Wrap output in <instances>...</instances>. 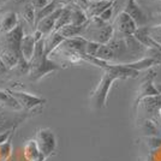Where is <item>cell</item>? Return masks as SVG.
Returning a JSON list of instances; mask_svg holds the SVG:
<instances>
[{"label": "cell", "mask_w": 161, "mask_h": 161, "mask_svg": "<svg viewBox=\"0 0 161 161\" xmlns=\"http://www.w3.org/2000/svg\"><path fill=\"white\" fill-rule=\"evenodd\" d=\"M19 24L18 14L14 11H7L0 14V34L5 35L14 30Z\"/></svg>", "instance_id": "obj_10"}, {"label": "cell", "mask_w": 161, "mask_h": 161, "mask_svg": "<svg viewBox=\"0 0 161 161\" xmlns=\"http://www.w3.org/2000/svg\"><path fill=\"white\" fill-rule=\"evenodd\" d=\"M5 1H7V0H0V5H3Z\"/></svg>", "instance_id": "obj_33"}, {"label": "cell", "mask_w": 161, "mask_h": 161, "mask_svg": "<svg viewBox=\"0 0 161 161\" xmlns=\"http://www.w3.org/2000/svg\"><path fill=\"white\" fill-rule=\"evenodd\" d=\"M28 112H17V111H0V134L10 130V129L17 128L22 121L28 118Z\"/></svg>", "instance_id": "obj_5"}, {"label": "cell", "mask_w": 161, "mask_h": 161, "mask_svg": "<svg viewBox=\"0 0 161 161\" xmlns=\"http://www.w3.org/2000/svg\"><path fill=\"white\" fill-rule=\"evenodd\" d=\"M71 10V23L72 25H84L88 23V17L84 10H82L80 7L75 6V7H70Z\"/></svg>", "instance_id": "obj_20"}, {"label": "cell", "mask_w": 161, "mask_h": 161, "mask_svg": "<svg viewBox=\"0 0 161 161\" xmlns=\"http://www.w3.org/2000/svg\"><path fill=\"white\" fill-rule=\"evenodd\" d=\"M43 39L36 42L33 57H31V59L29 61V72L28 74H29L30 80H34V82L41 80L46 75L60 69V66L55 61L51 60L49 58H47L45 55Z\"/></svg>", "instance_id": "obj_1"}, {"label": "cell", "mask_w": 161, "mask_h": 161, "mask_svg": "<svg viewBox=\"0 0 161 161\" xmlns=\"http://www.w3.org/2000/svg\"><path fill=\"white\" fill-rule=\"evenodd\" d=\"M70 23H71V10H70L69 6H64L60 14H59V17H58V19L55 22L53 31H58L59 29H61V28L67 25V24H70Z\"/></svg>", "instance_id": "obj_21"}, {"label": "cell", "mask_w": 161, "mask_h": 161, "mask_svg": "<svg viewBox=\"0 0 161 161\" xmlns=\"http://www.w3.org/2000/svg\"><path fill=\"white\" fill-rule=\"evenodd\" d=\"M102 0H89V3H100Z\"/></svg>", "instance_id": "obj_32"}, {"label": "cell", "mask_w": 161, "mask_h": 161, "mask_svg": "<svg viewBox=\"0 0 161 161\" xmlns=\"http://www.w3.org/2000/svg\"><path fill=\"white\" fill-rule=\"evenodd\" d=\"M35 45H36V41L34 39L33 34H28V35L24 34L23 39L20 41L19 49H20L22 57H23L28 63L30 61L31 57H33L34 51H35Z\"/></svg>", "instance_id": "obj_13"}, {"label": "cell", "mask_w": 161, "mask_h": 161, "mask_svg": "<svg viewBox=\"0 0 161 161\" xmlns=\"http://www.w3.org/2000/svg\"><path fill=\"white\" fill-rule=\"evenodd\" d=\"M137 28L138 27L135 23V20L132 19V17L126 14V12L121 11L120 14H118L117 19H115L114 33L117 30L120 35V39H123V37H126V36H132L135 31L137 30Z\"/></svg>", "instance_id": "obj_7"}, {"label": "cell", "mask_w": 161, "mask_h": 161, "mask_svg": "<svg viewBox=\"0 0 161 161\" xmlns=\"http://www.w3.org/2000/svg\"><path fill=\"white\" fill-rule=\"evenodd\" d=\"M7 90L14 96V100L18 102L22 111H24V112L33 111L34 108L46 103V99L37 96V95L29 94V93H24V92H17V90H10V89H7Z\"/></svg>", "instance_id": "obj_4"}, {"label": "cell", "mask_w": 161, "mask_h": 161, "mask_svg": "<svg viewBox=\"0 0 161 161\" xmlns=\"http://www.w3.org/2000/svg\"><path fill=\"white\" fill-rule=\"evenodd\" d=\"M12 154V137L0 144V161H7Z\"/></svg>", "instance_id": "obj_23"}, {"label": "cell", "mask_w": 161, "mask_h": 161, "mask_svg": "<svg viewBox=\"0 0 161 161\" xmlns=\"http://www.w3.org/2000/svg\"><path fill=\"white\" fill-rule=\"evenodd\" d=\"M16 129L17 128L10 129V130H6V131L1 132V134H0V144L4 143V142H6L7 140H10V138L14 136V132L16 131Z\"/></svg>", "instance_id": "obj_27"}, {"label": "cell", "mask_w": 161, "mask_h": 161, "mask_svg": "<svg viewBox=\"0 0 161 161\" xmlns=\"http://www.w3.org/2000/svg\"><path fill=\"white\" fill-rule=\"evenodd\" d=\"M24 36V30L22 24H18L14 28V30H11L10 33L3 35V43H4V49H8L12 51L14 53H16L18 57H22L20 54V41Z\"/></svg>", "instance_id": "obj_6"}, {"label": "cell", "mask_w": 161, "mask_h": 161, "mask_svg": "<svg viewBox=\"0 0 161 161\" xmlns=\"http://www.w3.org/2000/svg\"><path fill=\"white\" fill-rule=\"evenodd\" d=\"M34 140L36 142L42 155L46 159H48L49 156H52L54 154V152L57 149V138H55V135L51 129H39L36 131V136Z\"/></svg>", "instance_id": "obj_3"}, {"label": "cell", "mask_w": 161, "mask_h": 161, "mask_svg": "<svg viewBox=\"0 0 161 161\" xmlns=\"http://www.w3.org/2000/svg\"><path fill=\"white\" fill-rule=\"evenodd\" d=\"M88 24V23H87ZM87 24L84 25H72V24H67L65 27L58 30V33L60 34L64 39H72V37H77V36H82V34L84 33Z\"/></svg>", "instance_id": "obj_18"}, {"label": "cell", "mask_w": 161, "mask_h": 161, "mask_svg": "<svg viewBox=\"0 0 161 161\" xmlns=\"http://www.w3.org/2000/svg\"><path fill=\"white\" fill-rule=\"evenodd\" d=\"M158 118L161 121V108H159V111H158Z\"/></svg>", "instance_id": "obj_31"}, {"label": "cell", "mask_w": 161, "mask_h": 161, "mask_svg": "<svg viewBox=\"0 0 161 161\" xmlns=\"http://www.w3.org/2000/svg\"><path fill=\"white\" fill-rule=\"evenodd\" d=\"M63 6H64V5L59 3V0H51V1L48 3V5H46L43 8L36 11V14H35V25H36L41 19H43L45 17H47V16H49L51 14H53L57 8L63 7Z\"/></svg>", "instance_id": "obj_19"}, {"label": "cell", "mask_w": 161, "mask_h": 161, "mask_svg": "<svg viewBox=\"0 0 161 161\" xmlns=\"http://www.w3.org/2000/svg\"><path fill=\"white\" fill-rule=\"evenodd\" d=\"M63 7H64V6H63ZM63 7L57 8L53 14H51L49 16L45 17L43 19H41L40 22H39V23L35 25V28H36L35 30H39V31H40L43 36H47V35H49V34L54 30L55 22H57V19H58V17H59V14H60Z\"/></svg>", "instance_id": "obj_9"}, {"label": "cell", "mask_w": 161, "mask_h": 161, "mask_svg": "<svg viewBox=\"0 0 161 161\" xmlns=\"http://www.w3.org/2000/svg\"><path fill=\"white\" fill-rule=\"evenodd\" d=\"M7 71H8V70H7V67L4 65V63H3V61H1V59H0V75L6 74Z\"/></svg>", "instance_id": "obj_29"}, {"label": "cell", "mask_w": 161, "mask_h": 161, "mask_svg": "<svg viewBox=\"0 0 161 161\" xmlns=\"http://www.w3.org/2000/svg\"><path fill=\"white\" fill-rule=\"evenodd\" d=\"M0 59L4 63V65L7 67V70H14L18 65L20 59H24L23 57H18L16 53L8 49H3L0 52ZM25 60V59H24Z\"/></svg>", "instance_id": "obj_16"}, {"label": "cell", "mask_w": 161, "mask_h": 161, "mask_svg": "<svg viewBox=\"0 0 161 161\" xmlns=\"http://www.w3.org/2000/svg\"><path fill=\"white\" fill-rule=\"evenodd\" d=\"M142 130L146 135H148L149 137L154 136V137H158V132H159V129H158V125L153 119H146L143 125H142Z\"/></svg>", "instance_id": "obj_24"}, {"label": "cell", "mask_w": 161, "mask_h": 161, "mask_svg": "<svg viewBox=\"0 0 161 161\" xmlns=\"http://www.w3.org/2000/svg\"><path fill=\"white\" fill-rule=\"evenodd\" d=\"M123 65H125V66L130 67V69H132V70H136V71H138V72H141V71H146L148 69H150L152 66H154L158 64V61L153 59V58H150V57H143L141 59H138V60L136 61H130V63H121Z\"/></svg>", "instance_id": "obj_15"}, {"label": "cell", "mask_w": 161, "mask_h": 161, "mask_svg": "<svg viewBox=\"0 0 161 161\" xmlns=\"http://www.w3.org/2000/svg\"><path fill=\"white\" fill-rule=\"evenodd\" d=\"M114 7L115 5H111L109 7H107L105 11H102L99 16H97V18L101 19L102 22H105V23H109V20L112 18V16H113V11H114Z\"/></svg>", "instance_id": "obj_26"}, {"label": "cell", "mask_w": 161, "mask_h": 161, "mask_svg": "<svg viewBox=\"0 0 161 161\" xmlns=\"http://www.w3.org/2000/svg\"><path fill=\"white\" fill-rule=\"evenodd\" d=\"M0 106L1 107H6L11 111H17L20 112L22 108L18 105V102L14 100V96L8 93V90H4V89H0Z\"/></svg>", "instance_id": "obj_17"}, {"label": "cell", "mask_w": 161, "mask_h": 161, "mask_svg": "<svg viewBox=\"0 0 161 161\" xmlns=\"http://www.w3.org/2000/svg\"><path fill=\"white\" fill-rule=\"evenodd\" d=\"M64 40H65V39H64V37H63L58 31H52L49 35L45 36V39H43L45 55L48 58V57L53 53L57 48L60 46Z\"/></svg>", "instance_id": "obj_12"}, {"label": "cell", "mask_w": 161, "mask_h": 161, "mask_svg": "<svg viewBox=\"0 0 161 161\" xmlns=\"http://www.w3.org/2000/svg\"><path fill=\"white\" fill-rule=\"evenodd\" d=\"M148 36L154 41L155 43H158L161 46V24L159 25H153V27H146Z\"/></svg>", "instance_id": "obj_25"}, {"label": "cell", "mask_w": 161, "mask_h": 161, "mask_svg": "<svg viewBox=\"0 0 161 161\" xmlns=\"http://www.w3.org/2000/svg\"><path fill=\"white\" fill-rule=\"evenodd\" d=\"M155 88L158 89V92H159V94L161 95V83H156V84H155Z\"/></svg>", "instance_id": "obj_30"}, {"label": "cell", "mask_w": 161, "mask_h": 161, "mask_svg": "<svg viewBox=\"0 0 161 161\" xmlns=\"http://www.w3.org/2000/svg\"><path fill=\"white\" fill-rule=\"evenodd\" d=\"M49 1H51V0H30V4H31L34 8L37 11V10H41V8H43L46 5H48Z\"/></svg>", "instance_id": "obj_28"}, {"label": "cell", "mask_w": 161, "mask_h": 161, "mask_svg": "<svg viewBox=\"0 0 161 161\" xmlns=\"http://www.w3.org/2000/svg\"><path fill=\"white\" fill-rule=\"evenodd\" d=\"M155 75L153 74L152 76H148L144 78V80L142 82L138 87V90H137V97H136V101H135V106L144 97H148V96H156V95H160L158 89L155 88V83L153 82V78H154Z\"/></svg>", "instance_id": "obj_8"}, {"label": "cell", "mask_w": 161, "mask_h": 161, "mask_svg": "<svg viewBox=\"0 0 161 161\" xmlns=\"http://www.w3.org/2000/svg\"><path fill=\"white\" fill-rule=\"evenodd\" d=\"M23 156L27 161H46V158L42 155L34 138L27 141V143L24 144Z\"/></svg>", "instance_id": "obj_11"}, {"label": "cell", "mask_w": 161, "mask_h": 161, "mask_svg": "<svg viewBox=\"0 0 161 161\" xmlns=\"http://www.w3.org/2000/svg\"><path fill=\"white\" fill-rule=\"evenodd\" d=\"M3 14V10H1V8H0V14Z\"/></svg>", "instance_id": "obj_34"}, {"label": "cell", "mask_w": 161, "mask_h": 161, "mask_svg": "<svg viewBox=\"0 0 161 161\" xmlns=\"http://www.w3.org/2000/svg\"><path fill=\"white\" fill-rule=\"evenodd\" d=\"M35 14H36V10L34 8L30 3H27L25 6L23 7L22 16H23V18L28 24H30L34 28H35Z\"/></svg>", "instance_id": "obj_22"}, {"label": "cell", "mask_w": 161, "mask_h": 161, "mask_svg": "<svg viewBox=\"0 0 161 161\" xmlns=\"http://www.w3.org/2000/svg\"><path fill=\"white\" fill-rule=\"evenodd\" d=\"M108 65L105 69H102L103 70L102 78L99 82V84H97L96 89L94 90L93 95H92V101H93V105H94V107L96 109H101V108L106 107L109 89L112 87L114 80H119V77L108 67Z\"/></svg>", "instance_id": "obj_2"}, {"label": "cell", "mask_w": 161, "mask_h": 161, "mask_svg": "<svg viewBox=\"0 0 161 161\" xmlns=\"http://www.w3.org/2000/svg\"><path fill=\"white\" fill-rule=\"evenodd\" d=\"M142 106V108L149 113L150 115H154L155 113H158L159 108H161V95H156V96H148L142 99L136 107H140Z\"/></svg>", "instance_id": "obj_14"}]
</instances>
